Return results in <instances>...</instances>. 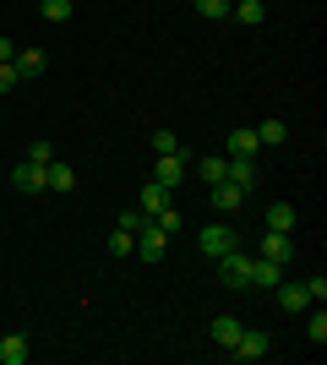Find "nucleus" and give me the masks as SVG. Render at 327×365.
Listing matches in <instances>:
<instances>
[{
  "label": "nucleus",
  "mask_w": 327,
  "mask_h": 365,
  "mask_svg": "<svg viewBox=\"0 0 327 365\" xmlns=\"http://www.w3.org/2000/svg\"><path fill=\"white\" fill-rule=\"evenodd\" d=\"M197 251L202 257H229V251H240V235H234V224H202L197 229Z\"/></svg>",
  "instance_id": "f257e3e1"
},
{
  "label": "nucleus",
  "mask_w": 327,
  "mask_h": 365,
  "mask_svg": "<svg viewBox=\"0 0 327 365\" xmlns=\"http://www.w3.org/2000/svg\"><path fill=\"white\" fill-rule=\"evenodd\" d=\"M131 251H137L142 262H164V251H170V235H164V229L147 218V224L137 229V245H131Z\"/></svg>",
  "instance_id": "f03ea898"
},
{
  "label": "nucleus",
  "mask_w": 327,
  "mask_h": 365,
  "mask_svg": "<svg viewBox=\"0 0 327 365\" xmlns=\"http://www.w3.org/2000/svg\"><path fill=\"white\" fill-rule=\"evenodd\" d=\"M218 278H224V289H251V257H240V251L218 257Z\"/></svg>",
  "instance_id": "7ed1b4c3"
},
{
  "label": "nucleus",
  "mask_w": 327,
  "mask_h": 365,
  "mask_svg": "<svg viewBox=\"0 0 327 365\" xmlns=\"http://www.w3.org/2000/svg\"><path fill=\"white\" fill-rule=\"evenodd\" d=\"M267 349H273V338H267L262 327H246V333L234 338V349H229V360H262Z\"/></svg>",
  "instance_id": "20e7f679"
},
{
  "label": "nucleus",
  "mask_w": 327,
  "mask_h": 365,
  "mask_svg": "<svg viewBox=\"0 0 327 365\" xmlns=\"http://www.w3.org/2000/svg\"><path fill=\"white\" fill-rule=\"evenodd\" d=\"M153 180L164 185V191H175V185L186 180V158H180V153H158L153 158Z\"/></svg>",
  "instance_id": "39448f33"
},
{
  "label": "nucleus",
  "mask_w": 327,
  "mask_h": 365,
  "mask_svg": "<svg viewBox=\"0 0 327 365\" xmlns=\"http://www.w3.org/2000/svg\"><path fill=\"white\" fill-rule=\"evenodd\" d=\"M11 191H22V197H38V191H44V169L28 164V158H22V164H11Z\"/></svg>",
  "instance_id": "423d86ee"
},
{
  "label": "nucleus",
  "mask_w": 327,
  "mask_h": 365,
  "mask_svg": "<svg viewBox=\"0 0 327 365\" xmlns=\"http://www.w3.org/2000/svg\"><path fill=\"white\" fill-rule=\"evenodd\" d=\"M262 257H267V262H295V235H289V229H267Z\"/></svg>",
  "instance_id": "0eeeda50"
},
{
  "label": "nucleus",
  "mask_w": 327,
  "mask_h": 365,
  "mask_svg": "<svg viewBox=\"0 0 327 365\" xmlns=\"http://www.w3.org/2000/svg\"><path fill=\"white\" fill-rule=\"evenodd\" d=\"M44 191H55V197H66V191H77V169L71 164H44Z\"/></svg>",
  "instance_id": "6e6552de"
},
{
  "label": "nucleus",
  "mask_w": 327,
  "mask_h": 365,
  "mask_svg": "<svg viewBox=\"0 0 327 365\" xmlns=\"http://www.w3.org/2000/svg\"><path fill=\"white\" fill-rule=\"evenodd\" d=\"M213 207H218V213H240V207H246V185L218 180V185H213Z\"/></svg>",
  "instance_id": "1a4fd4ad"
},
{
  "label": "nucleus",
  "mask_w": 327,
  "mask_h": 365,
  "mask_svg": "<svg viewBox=\"0 0 327 365\" xmlns=\"http://www.w3.org/2000/svg\"><path fill=\"white\" fill-rule=\"evenodd\" d=\"M284 278V262H267V257H251V289H273Z\"/></svg>",
  "instance_id": "9d476101"
},
{
  "label": "nucleus",
  "mask_w": 327,
  "mask_h": 365,
  "mask_svg": "<svg viewBox=\"0 0 327 365\" xmlns=\"http://www.w3.org/2000/svg\"><path fill=\"white\" fill-rule=\"evenodd\" d=\"M262 153V142H256V125H240V131H229V158H256Z\"/></svg>",
  "instance_id": "9b49d317"
},
{
  "label": "nucleus",
  "mask_w": 327,
  "mask_h": 365,
  "mask_svg": "<svg viewBox=\"0 0 327 365\" xmlns=\"http://www.w3.org/2000/svg\"><path fill=\"white\" fill-rule=\"evenodd\" d=\"M28 338H22V333H6V338H0V365H28Z\"/></svg>",
  "instance_id": "f8f14e48"
},
{
  "label": "nucleus",
  "mask_w": 327,
  "mask_h": 365,
  "mask_svg": "<svg viewBox=\"0 0 327 365\" xmlns=\"http://www.w3.org/2000/svg\"><path fill=\"white\" fill-rule=\"evenodd\" d=\"M273 294H279V305L284 311H306V284H289V278H279V284H273Z\"/></svg>",
  "instance_id": "ddd939ff"
},
{
  "label": "nucleus",
  "mask_w": 327,
  "mask_h": 365,
  "mask_svg": "<svg viewBox=\"0 0 327 365\" xmlns=\"http://www.w3.org/2000/svg\"><path fill=\"white\" fill-rule=\"evenodd\" d=\"M224 164H229V169H224V180L246 185V191L256 185V158H224Z\"/></svg>",
  "instance_id": "4468645a"
},
{
  "label": "nucleus",
  "mask_w": 327,
  "mask_h": 365,
  "mask_svg": "<svg viewBox=\"0 0 327 365\" xmlns=\"http://www.w3.org/2000/svg\"><path fill=\"white\" fill-rule=\"evenodd\" d=\"M240 333H246V322H240V317H218L213 322V344H218V349H234V338H240Z\"/></svg>",
  "instance_id": "2eb2a0df"
},
{
  "label": "nucleus",
  "mask_w": 327,
  "mask_h": 365,
  "mask_svg": "<svg viewBox=\"0 0 327 365\" xmlns=\"http://www.w3.org/2000/svg\"><path fill=\"white\" fill-rule=\"evenodd\" d=\"M229 11H234V22H246V28H262V22H267V6H262V0H234Z\"/></svg>",
  "instance_id": "dca6fc26"
},
{
  "label": "nucleus",
  "mask_w": 327,
  "mask_h": 365,
  "mask_svg": "<svg viewBox=\"0 0 327 365\" xmlns=\"http://www.w3.org/2000/svg\"><path fill=\"white\" fill-rule=\"evenodd\" d=\"M16 76H22V82H33V76H44V55H38V49H16Z\"/></svg>",
  "instance_id": "f3484780"
},
{
  "label": "nucleus",
  "mask_w": 327,
  "mask_h": 365,
  "mask_svg": "<svg viewBox=\"0 0 327 365\" xmlns=\"http://www.w3.org/2000/svg\"><path fill=\"white\" fill-rule=\"evenodd\" d=\"M164 207H170V191H164L158 180H147V185H142V213L153 218V213H164Z\"/></svg>",
  "instance_id": "a211bd4d"
},
{
  "label": "nucleus",
  "mask_w": 327,
  "mask_h": 365,
  "mask_svg": "<svg viewBox=\"0 0 327 365\" xmlns=\"http://www.w3.org/2000/svg\"><path fill=\"white\" fill-rule=\"evenodd\" d=\"M256 142H262V148H284V142H289V125L284 120H262L256 125Z\"/></svg>",
  "instance_id": "6ab92c4d"
},
{
  "label": "nucleus",
  "mask_w": 327,
  "mask_h": 365,
  "mask_svg": "<svg viewBox=\"0 0 327 365\" xmlns=\"http://www.w3.org/2000/svg\"><path fill=\"white\" fill-rule=\"evenodd\" d=\"M224 169H229V164H224L218 153H207V158H197V180H202V185H218V180H224Z\"/></svg>",
  "instance_id": "aec40b11"
},
{
  "label": "nucleus",
  "mask_w": 327,
  "mask_h": 365,
  "mask_svg": "<svg viewBox=\"0 0 327 365\" xmlns=\"http://www.w3.org/2000/svg\"><path fill=\"white\" fill-rule=\"evenodd\" d=\"M71 11H77L71 0H38V16H44V22H71Z\"/></svg>",
  "instance_id": "412c9836"
},
{
  "label": "nucleus",
  "mask_w": 327,
  "mask_h": 365,
  "mask_svg": "<svg viewBox=\"0 0 327 365\" xmlns=\"http://www.w3.org/2000/svg\"><path fill=\"white\" fill-rule=\"evenodd\" d=\"M267 229H295V207H289V202H273V207H267Z\"/></svg>",
  "instance_id": "4be33fe9"
},
{
  "label": "nucleus",
  "mask_w": 327,
  "mask_h": 365,
  "mask_svg": "<svg viewBox=\"0 0 327 365\" xmlns=\"http://www.w3.org/2000/svg\"><path fill=\"white\" fill-rule=\"evenodd\" d=\"M28 164H38V169H44V164H55V142H44V137H38V142H28Z\"/></svg>",
  "instance_id": "5701e85b"
},
{
  "label": "nucleus",
  "mask_w": 327,
  "mask_h": 365,
  "mask_svg": "<svg viewBox=\"0 0 327 365\" xmlns=\"http://www.w3.org/2000/svg\"><path fill=\"white\" fill-rule=\"evenodd\" d=\"M131 245H137V235H125V229H109V257H131Z\"/></svg>",
  "instance_id": "b1692460"
},
{
  "label": "nucleus",
  "mask_w": 327,
  "mask_h": 365,
  "mask_svg": "<svg viewBox=\"0 0 327 365\" xmlns=\"http://www.w3.org/2000/svg\"><path fill=\"white\" fill-rule=\"evenodd\" d=\"M191 6H197L202 16H213V22H218V16H229V6H234V0H191Z\"/></svg>",
  "instance_id": "393cba45"
},
{
  "label": "nucleus",
  "mask_w": 327,
  "mask_h": 365,
  "mask_svg": "<svg viewBox=\"0 0 327 365\" xmlns=\"http://www.w3.org/2000/svg\"><path fill=\"white\" fill-rule=\"evenodd\" d=\"M142 224H147V213H142V207H131V213H120V218H115V229H125V235H137Z\"/></svg>",
  "instance_id": "a878e982"
},
{
  "label": "nucleus",
  "mask_w": 327,
  "mask_h": 365,
  "mask_svg": "<svg viewBox=\"0 0 327 365\" xmlns=\"http://www.w3.org/2000/svg\"><path fill=\"white\" fill-rule=\"evenodd\" d=\"M153 224L164 229V235H180V213H175V207H164V213H153Z\"/></svg>",
  "instance_id": "bb28decb"
},
{
  "label": "nucleus",
  "mask_w": 327,
  "mask_h": 365,
  "mask_svg": "<svg viewBox=\"0 0 327 365\" xmlns=\"http://www.w3.org/2000/svg\"><path fill=\"white\" fill-rule=\"evenodd\" d=\"M306 300H316V305L327 300V278H322V273H311V278H306Z\"/></svg>",
  "instance_id": "cd10ccee"
},
{
  "label": "nucleus",
  "mask_w": 327,
  "mask_h": 365,
  "mask_svg": "<svg viewBox=\"0 0 327 365\" xmlns=\"http://www.w3.org/2000/svg\"><path fill=\"white\" fill-rule=\"evenodd\" d=\"M153 153H180V137L175 131H153Z\"/></svg>",
  "instance_id": "c85d7f7f"
},
{
  "label": "nucleus",
  "mask_w": 327,
  "mask_h": 365,
  "mask_svg": "<svg viewBox=\"0 0 327 365\" xmlns=\"http://www.w3.org/2000/svg\"><path fill=\"white\" fill-rule=\"evenodd\" d=\"M306 333H311V344H316V349H322V344H327V317H322V311H316V317H311V327H306Z\"/></svg>",
  "instance_id": "c756f323"
},
{
  "label": "nucleus",
  "mask_w": 327,
  "mask_h": 365,
  "mask_svg": "<svg viewBox=\"0 0 327 365\" xmlns=\"http://www.w3.org/2000/svg\"><path fill=\"white\" fill-rule=\"evenodd\" d=\"M11 88H22V76H16V66L6 61V66H0V93H11Z\"/></svg>",
  "instance_id": "7c9ffc66"
},
{
  "label": "nucleus",
  "mask_w": 327,
  "mask_h": 365,
  "mask_svg": "<svg viewBox=\"0 0 327 365\" xmlns=\"http://www.w3.org/2000/svg\"><path fill=\"white\" fill-rule=\"evenodd\" d=\"M6 61H16V44H11V38H0V66H6Z\"/></svg>",
  "instance_id": "2f4dec72"
}]
</instances>
